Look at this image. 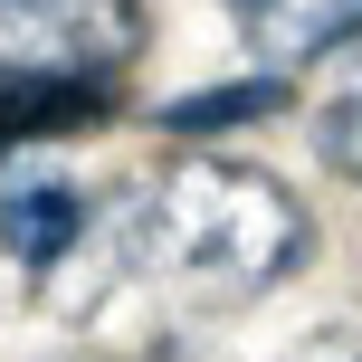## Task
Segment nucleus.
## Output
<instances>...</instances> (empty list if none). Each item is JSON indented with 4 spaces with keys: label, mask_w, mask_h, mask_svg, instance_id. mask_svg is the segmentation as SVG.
I'll list each match as a JSON object with an SVG mask.
<instances>
[{
    "label": "nucleus",
    "mask_w": 362,
    "mask_h": 362,
    "mask_svg": "<svg viewBox=\"0 0 362 362\" xmlns=\"http://www.w3.org/2000/svg\"><path fill=\"white\" fill-rule=\"evenodd\" d=\"M115 76H57V67H0V163L38 144H76V134L115 124Z\"/></svg>",
    "instance_id": "nucleus-3"
},
{
    "label": "nucleus",
    "mask_w": 362,
    "mask_h": 362,
    "mask_svg": "<svg viewBox=\"0 0 362 362\" xmlns=\"http://www.w3.org/2000/svg\"><path fill=\"white\" fill-rule=\"evenodd\" d=\"M105 248H115V276L200 296V305H257L315 267V210L267 163L191 153L172 172H144L115 200Z\"/></svg>",
    "instance_id": "nucleus-1"
},
{
    "label": "nucleus",
    "mask_w": 362,
    "mask_h": 362,
    "mask_svg": "<svg viewBox=\"0 0 362 362\" xmlns=\"http://www.w3.org/2000/svg\"><path fill=\"white\" fill-rule=\"evenodd\" d=\"M286 105H296L286 67H257V76L191 86V95H172V105H153V124L163 134H238V124H267V115H286Z\"/></svg>",
    "instance_id": "nucleus-6"
},
{
    "label": "nucleus",
    "mask_w": 362,
    "mask_h": 362,
    "mask_svg": "<svg viewBox=\"0 0 362 362\" xmlns=\"http://www.w3.org/2000/svg\"><path fill=\"white\" fill-rule=\"evenodd\" d=\"M86 229H95V200L76 191V181H57V172L0 181V257H10L19 276H57L86 248Z\"/></svg>",
    "instance_id": "nucleus-4"
},
{
    "label": "nucleus",
    "mask_w": 362,
    "mask_h": 362,
    "mask_svg": "<svg viewBox=\"0 0 362 362\" xmlns=\"http://www.w3.org/2000/svg\"><path fill=\"white\" fill-rule=\"evenodd\" d=\"M153 38V0H0V67L124 76Z\"/></svg>",
    "instance_id": "nucleus-2"
},
{
    "label": "nucleus",
    "mask_w": 362,
    "mask_h": 362,
    "mask_svg": "<svg viewBox=\"0 0 362 362\" xmlns=\"http://www.w3.org/2000/svg\"><path fill=\"white\" fill-rule=\"evenodd\" d=\"M229 19L248 29V48L267 67H325V57L362 48V0H229Z\"/></svg>",
    "instance_id": "nucleus-5"
},
{
    "label": "nucleus",
    "mask_w": 362,
    "mask_h": 362,
    "mask_svg": "<svg viewBox=\"0 0 362 362\" xmlns=\"http://www.w3.org/2000/svg\"><path fill=\"white\" fill-rule=\"evenodd\" d=\"M76 362H105V353H76Z\"/></svg>",
    "instance_id": "nucleus-7"
}]
</instances>
